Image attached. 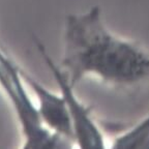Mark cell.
<instances>
[{"label": "cell", "mask_w": 149, "mask_h": 149, "mask_svg": "<svg viewBox=\"0 0 149 149\" xmlns=\"http://www.w3.org/2000/svg\"><path fill=\"white\" fill-rule=\"evenodd\" d=\"M60 68L76 86L88 76L117 86L149 80V53L114 35L100 6L65 18Z\"/></svg>", "instance_id": "1"}, {"label": "cell", "mask_w": 149, "mask_h": 149, "mask_svg": "<svg viewBox=\"0 0 149 149\" xmlns=\"http://www.w3.org/2000/svg\"><path fill=\"white\" fill-rule=\"evenodd\" d=\"M0 87L9 100L21 126L25 149L70 148V141L45 126L36 105L26 89L21 68L0 48Z\"/></svg>", "instance_id": "2"}, {"label": "cell", "mask_w": 149, "mask_h": 149, "mask_svg": "<svg viewBox=\"0 0 149 149\" xmlns=\"http://www.w3.org/2000/svg\"><path fill=\"white\" fill-rule=\"evenodd\" d=\"M35 45L47 68L51 72L59 88V92L65 102L72 120L74 144L83 149L106 148L105 137L93 119L90 109L80 102L74 90V86L70 83L66 74L52 59L40 40H35Z\"/></svg>", "instance_id": "3"}, {"label": "cell", "mask_w": 149, "mask_h": 149, "mask_svg": "<svg viewBox=\"0 0 149 149\" xmlns=\"http://www.w3.org/2000/svg\"><path fill=\"white\" fill-rule=\"evenodd\" d=\"M23 78L36 97V108L42 123L56 135L74 144L72 124L60 92L55 93L37 81L32 74L21 68Z\"/></svg>", "instance_id": "4"}]
</instances>
